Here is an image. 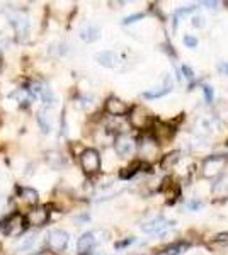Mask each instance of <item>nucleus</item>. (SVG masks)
Wrapping results in <instances>:
<instances>
[{
  "label": "nucleus",
  "mask_w": 228,
  "mask_h": 255,
  "mask_svg": "<svg viewBox=\"0 0 228 255\" xmlns=\"http://www.w3.org/2000/svg\"><path fill=\"white\" fill-rule=\"evenodd\" d=\"M80 167L87 175H95L101 170V155L95 148H85L80 155Z\"/></svg>",
  "instance_id": "obj_1"
},
{
  "label": "nucleus",
  "mask_w": 228,
  "mask_h": 255,
  "mask_svg": "<svg viewBox=\"0 0 228 255\" xmlns=\"http://www.w3.org/2000/svg\"><path fill=\"white\" fill-rule=\"evenodd\" d=\"M9 20L14 27L15 34H17L19 39H26L29 36V29H31V24H29V17L26 12L20 10H12L9 14Z\"/></svg>",
  "instance_id": "obj_2"
},
{
  "label": "nucleus",
  "mask_w": 228,
  "mask_h": 255,
  "mask_svg": "<svg viewBox=\"0 0 228 255\" xmlns=\"http://www.w3.org/2000/svg\"><path fill=\"white\" fill-rule=\"evenodd\" d=\"M227 157L225 155H211L203 162V175L206 179H213V177L220 175L225 168Z\"/></svg>",
  "instance_id": "obj_3"
},
{
  "label": "nucleus",
  "mask_w": 228,
  "mask_h": 255,
  "mask_svg": "<svg viewBox=\"0 0 228 255\" xmlns=\"http://www.w3.org/2000/svg\"><path fill=\"white\" fill-rule=\"evenodd\" d=\"M2 230L7 237H19L26 232V218L19 213L12 215L7 218L5 221L2 223Z\"/></svg>",
  "instance_id": "obj_4"
},
{
  "label": "nucleus",
  "mask_w": 228,
  "mask_h": 255,
  "mask_svg": "<svg viewBox=\"0 0 228 255\" xmlns=\"http://www.w3.org/2000/svg\"><path fill=\"white\" fill-rule=\"evenodd\" d=\"M68 242H70V237L65 230H53V232H49L46 244H48V249L51 250L53 254H61V252H65Z\"/></svg>",
  "instance_id": "obj_5"
},
{
  "label": "nucleus",
  "mask_w": 228,
  "mask_h": 255,
  "mask_svg": "<svg viewBox=\"0 0 228 255\" xmlns=\"http://www.w3.org/2000/svg\"><path fill=\"white\" fill-rule=\"evenodd\" d=\"M172 225H174V221L167 220L165 216H155V218H152V220L140 225V228H142V232L148 233V235H159V233L171 228Z\"/></svg>",
  "instance_id": "obj_6"
},
{
  "label": "nucleus",
  "mask_w": 228,
  "mask_h": 255,
  "mask_svg": "<svg viewBox=\"0 0 228 255\" xmlns=\"http://www.w3.org/2000/svg\"><path fill=\"white\" fill-rule=\"evenodd\" d=\"M130 123H131V126L136 128V129H145V128H148L152 125L153 119L147 109L136 106V108L130 109Z\"/></svg>",
  "instance_id": "obj_7"
},
{
  "label": "nucleus",
  "mask_w": 228,
  "mask_h": 255,
  "mask_svg": "<svg viewBox=\"0 0 228 255\" xmlns=\"http://www.w3.org/2000/svg\"><path fill=\"white\" fill-rule=\"evenodd\" d=\"M49 220V211L44 206H36L26 215V223L29 226H44Z\"/></svg>",
  "instance_id": "obj_8"
},
{
  "label": "nucleus",
  "mask_w": 228,
  "mask_h": 255,
  "mask_svg": "<svg viewBox=\"0 0 228 255\" xmlns=\"http://www.w3.org/2000/svg\"><path fill=\"white\" fill-rule=\"evenodd\" d=\"M135 150V141L128 134H118L114 139V151L119 157H128Z\"/></svg>",
  "instance_id": "obj_9"
},
{
  "label": "nucleus",
  "mask_w": 228,
  "mask_h": 255,
  "mask_svg": "<svg viewBox=\"0 0 228 255\" xmlns=\"http://www.w3.org/2000/svg\"><path fill=\"white\" fill-rule=\"evenodd\" d=\"M95 245H97V238H95V233L87 232L84 233L77 242V254L78 255H90L94 252Z\"/></svg>",
  "instance_id": "obj_10"
},
{
  "label": "nucleus",
  "mask_w": 228,
  "mask_h": 255,
  "mask_svg": "<svg viewBox=\"0 0 228 255\" xmlns=\"http://www.w3.org/2000/svg\"><path fill=\"white\" fill-rule=\"evenodd\" d=\"M106 113L111 114V116H124V114L130 113V108H128V104L124 101H121V99L118 97H109L106 101Z\"/></svg>",
  "instance_id": "obj_11"
},
{
  "label": "nucleus",
  "mask_w": 228,
  "mask_h": 255,
  "mask_svg": "<svg viewBox=\"0 0 228 255\" xmlns=\"http://www.w3.org/2000/svg\"><path fill=\"white\" fill-rule=\"evenodd\" d=\"M95 60L99 61V65L106 68H118L121 65L123 58L114 51H102V53H97L95 55Z\"/></svg>",
  "instance_id": "obj_12"
},
{
  "label": "nucleus",
  "mask_w": 228,
  "mask_h": 255,
  "mask_svg": "<svg viewBox=\"0 0 228 255\" xmlns=\"http://www.w3.org/2000/svg\"><path fill=\"white\" fill-rule=\"evenodd\" d=\"M38 125L41 128L44 134H48L51 131V126H53V116H51V109L49 108H43L38 113Z\"/></svg>",
  "instance_id": "obj_13"
},
{
  "label": "nucleus",
  "mask_w": 228,
  "mask_h": 255,
  "mask_svg": "<svg viewBox=\"0 0 228 255\" xmlns=\"http://www.w3.org/2000/svg\"><path fill=\"white\" fill-rule=\"evenodd\" d=\"M162 192H165L169 203H174V201H176L177 197H179V194H181V187H179V184H176L174 180L165 179L164 186H162Z\"/></svg>",
  "instance_id": "obj_14"
},
{
  "label": "nucleus",
  "mask_w": 228,
  "mask_h": 255,
  "mask_svg": "<svg viewBox=\"0 0 228 255\" xmlns=\"http://www.w3.org/2000/svg\"><path fill=\"white\" fill-rule=\"evenodd\" d=\"M19 197L26 204H29V206H34V204H38V201H39L38 191L32 189V187H20L19 189Z\"/></svg>",
  "instance_id": "obj_15"
},
{
  "label": "nucleus",
  "mask_w": 228,
  "mask_h": 255,
  "mask_svg": "<svg viewBox=\"0 0 228 255\" xmlns=\"http://www.w3.org/2000/svg\"><path fill=\"white\" fill-rule=\"evenodd\" d=\"M172 87H174L172 79H171V77H167V79H165L164 87H162V90H152V92H143V97L145 99H159V97H164V96H167V94L172 92Z\"/></svg>",
  "instance_id": "obj_16"
},
{
  "label": "nucleus",
  "mask_w": 228,
  "mask_h": 255,
  "mask_svg": "<svg viewBox=\"0 0 228 255\" xmlns=\"http://www.w3.org/2000/svg\"><path fill=\"white\" fill-rule=\"evenodd\" d=\"M188 249H189L188 242H176V244H172V245L165 247V249H162L160 255H181V254H184Z\"/></svg>",
  "instance_id": "obj_17"
},
{
  "label": "nucleus",
  "mask_w": 228,
  "mask_h": 255,
  "mask_svg": "<svg viewBox=\"0 0 228 255\" xmlns=\"http://www.w3.org/2000/svg\"><path fill=\"white\" fill-rule=\"evenodd\" d=\"M99 36H101V31L95 26H85L80 29V38L85 43H94L95 39H99Z\"/></svg>",
  "instance_id": "obj_18"
},
{
  "label": "nucleus",
  "mask_w": 228,
  "mask_h": 255,
  "mask_svg": "<svg viewBox=\"0 0 228 255\" xmlns=\"http://www.w3.org/2000/svg\"><path fill=\"white\" fill-rule=\"evenodd\" d=\"M10 99H14V101L19 102L20 106H29L32 101V96L29 94L27 89H17L10 94Z\"/></svg>",
  "instance_id": "obj_19"
},
{
  "label": "nucleus",
  "mask_w": 228,
  "mask_h": 255,
  "mask_svg": "<svg viewBox=\"0 0 228 255\" xmlns=\"http://www.w3.org/2000/svg\"><path fill=\"white\" fill-rule=\"evenodd\" d=\"M179 158H181V151H179V150L171 151V153H167L164 158H162L160 167L164 168V170H171V168H172L174 165H176L177 162H179Z\"/></svg>",
  "instance_id": "obj_20"
},
{
  "label": "nucleus",
  "mask_w": 228,
  "mask_h": 255,
  "mask_svg": "<svg viewBox=\"0 0 228 255\" xmlns=\"http://www.w3.org/2000/svg\"><path fill=\"white\" fill-rule=\"evenodd\" d=\"M213 192L215 194H222V196H228V175H223L222 179L218 180L213 186Z\"/></svg>",
  "instance_id": "obj_21"
},
{
  "label": "nucleus",
  "mask_w": 228,
  "mask_h": 255,
  "mask_svg": "<svg viewBox=\"0 0 228 255\" xmlns=\"http://www.w3.org/2000/svg\"><path fill=\"white\" fill-rule=\"evenodd\" d=\"M142 167H143L142 162H135L133 165H130L128 168H124L121 174H119V177H121V179H131V177H133L136 172L142 170Z\"/></svg>",
  "instance_id": "obj_22"
},
{
  "label": "nucleus",
  "mask_w": 228,
  "mask_h": 255,
  "mask_svg": "<svg viewBox=\"0 0 228 255\" xmlns=\"http://www.w3.org/2000/svg\"><path fill=\"white\" fill-rule=\"evenodd\" d=\"M48 157L46 160L49 162V165L51 167H60V165H63V158H61V155L58 153V151H48Z\"/></svg>",
  "instance_id": "obj_23"
},
{
  "label": "nucleus",
  "mask_w": 228,
  "mask_h": 255,
  "mask_svg": "<svg viewBox=\"0 0 228 255\" xmlns=\"http://www.w3.org/2000/svg\"><path fill=\"white\" fill-rule=\"evenodd\" d=\"M194 10H196V7H184V9H177L176 14H174V27H177V22H179L181 17H184V15H188Z\"/></svg>",
  "instance_id": "obj_24"
},
{
  "label": "nucleus",
  "mask_w": 228,
  "mask_h": 255,
  "mask_svg": "<svg viewBox=\"0 0 228 255\" xmlns=\"http://www.w3.org/2000/svg\"><path fill=\"white\" fill-rule=\"evenodd\" d=\"M203 96H205V102L206 104H211L215 99V92L211 85H203Z\"/></svg>",
  "instance_id": "obj_25"
},
{
  "label": "nucleus",
  "mask_w": 228,
  "mask_h": 255,
  "mask_svg": "<svg viewBox=\"0 0 228 255\" xmlns=\"http://www.w3.org/2000/svg\"><path fill=\"white\" fill-rule=\"evenodd\" d=\"M143 17H145L143 12H138V14H133V15H128V17H124L123 24H124V26H128V24H133V22H136V20H142Z\"/></svg>",
  "instance_id": "obj_26"
},
{
  "label": "nucleus",
  "mask_w": 228,
  "mask_h": 255,
  "mask_svg": "<svg viewBox=\"0 0 228 255\" xmlns=\"http://www.w3.org/2000/svg\"><path fill=\"white\" fill-rule=\"evenodd\" d=\"M184 44H186L188 48L194 49V48L198 46V38H196V36H191V34L184 36Z\"/></svg>",
  "instance_id": "obj_27"
},
{
  "label": "nucleus",
  "mask_w": 228,
  "mask_h": 255,
  "mask_svg": "<svg viewBox=\"0 0 228 255\" xmlns=\"http://www.w3.org/2000/svg\"><path fill=\"white\" fill-rule=\"evenodd\" d=\"M181 72H182V75H184L189 82H193V80H194V72H193V68H189V67H188V65H182V67H181Z\"/></svg>",
  "instance_id": "obj_28"
},
{
  "label": "nucleus",
  "mask_w": 228,
  "mask_h": 255,
  "mask_svg": "<svg viewBox=\"0 0 228 255\" xmlns=\"http://www.w3.org/2000/svg\"><path fill=\"white\" fill-rule=\"evenodd\" d=\"M213 242H217V244H228V232H223V233L215 235Z\"/></svg>",
  "instance_id": "obj_29"
},
{
  "label": "nucleus",
  "mask_w": 228,
  "mask_h": 255,
  "mask_svg": "<svg viewBox=\"0 0 228 255\" xmlns=\"http://www.w3.org/2000/svg\"><path fill=\"white\" fill-rule=\"evenodd\" d=\"M7 44H9V38H7L3 32H0V53H2L3 49L7 48Z\"/></svg>",
  "instance_id": "obj_30"
},
{
  "label": "nucleus",
  "mask_w": 228,
  "mask_h": 255,
  "mask_svg": "<svg viewBox=\"0 0 228 255\" xmlns=\"http://www.w3.org/2000/svg\"><path fill=\"white\" fill-rule=\"evenodd\" d=\"M191 24H193L194 27H203V26H205V19H203L201 15H194L193 22H191Z\"/></svg>",
  "instance_id": "obj_31"
},
{
  "label": "nucleus",
  "mask_w": 228,
  "mask_h": 255,
  "mask_svg": "<svg viewBox=\"0 0 228 255\" xmlns=\"http://www.w3.org/2000/svg\"><path fill=\"white\" fill-rule=\"evenodd\" d=\"M135 242V238H128V240H123V242H118L116 244V249H124V247H128V245H131Z\"/></svg>",
  "instance_id": "obj_32"
},
{
  "label": "nucleus",
  "mask_w": 228,
  "mask_h": 255,
  "mask_svg": "<svg viewBox=\"0 0 228 255\" xmlns=\"http://www.w3.org/2000/svg\"><path fill=\"white\" fill-rule=\"evenodd\" d=\"M203 204L200 203V201H191V203L188 204V209H191V211H196V209H201Z\"/></svg>",
  "instance_id": "obj_33"
},
{
  "label": "nucleus",
  "mask_w": 228,
  "mask_h": 255,
  "mask_svg": "<svg viewBox=\"0 0 228 255\" xmlns=\"http://www.w3.org/2000/svg\"><path fill=\"white\" fill-rule=\"evenodd\" d=\"M218 72L223 73V75H228V61H223V63L218 65Z\"/></svg>",
  "instance_id": "obj_34"
},
{
  "label": "nucleus",
  "mask_w": 228,
  "mask_h": 255,
  "mask_svg": "<svg viewBox=\"0 0 228 255\" xmlns=\"http://www.w3.org/2000/svg\"><path fill=\"white\" fill-rule=\"evenodd\" d=\"M205 5L208 7V9H217V5H218V2H205Z\"/></svg>",
  "instance_id": "obj_35"
}]
</instances>
